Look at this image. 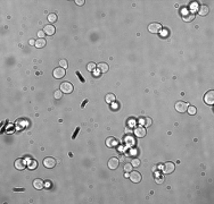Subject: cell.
<instances>
[{
  "label": "cell",
  "instance_id": "obj_32",
  "mask_svg": "<svg viewBox=\"0 0 214 204\" xmlns=\"http://www.w3.org/2000/svg\"><path fill=\"white\" fill-rule=\"evenodd\" d=\"M76 75H77V77H79V80H81V82H82V83H84V82H86V81H84V78L81 76V74L79 73V71H76Z\"/></svg>",
  "mask_w": 214,
  "mask_h": 204
},
{
  "label": "cell",
  "instance_id": "obj_7",
  "mask_svg": "<svg viewBox=\"0 0 214 204\" xmlns=\"http://www.w3.org/2000/svg\"><path fill=\"white\" fill-rule=\"evenodd\" d=\"M14 164H15V168L17 170H24L27 167V163L25 161V159H17Z\"/></svg>",
  "mask_w": 214,
  "mask_h": 204
},
{
  "label": "cell",
  "instance_id": "obj_6",
  "mask_svg": "<svg viewBox=\"0 0 214 204\" xmlns=\"http://www.w3.org/2000/svg\"><path fill=\"white\" fill-rule=\"evenodd\" d=\"M43 166L48 169H53L54 167L56 166V160L51 157H48L43 160Z\"/></svg>",
  "mask_w": 214,
  "mask_h": 204
},
{
  "label": "cell",
  "instance_id": "obj_18",
  "mask_svg": "<svg viewBox=\"0 0 214 204\" xmlns=\"http://www.w3.org/2000/svg\"><path fill=\"white\" fill-rule=\"evenodd\" d=\"M97 68H98V70L100 71V73H106V71L108 70V65L101 62V64H98V67Z\"/></svg>",
  "mask_w": 214,
  "mask_h": 204
},
{
  "label": "cell",
  "instance_id": "obj_16",
  "mask_svg": "<svg viewBox=\"0 0 214 204\" xmlns=\"http://www.w3.org/2000/svg\"><path fill=\"white\" fill-rule=\"evenodd\" d=\"M208 12H210V9H208L207 6H205V5H203V6L199 7V10H198V14L200 16H206L208 14Z\"/></svg>",
  "mask_w": 214,
  "mask_h": 204
},
{
  "label": "cell",
  "instance_id": "obj_29",
  "mask_svg": "<svg viewBox=\"0 0 214 204\" xmlns=\"http://www.w3.org/2000/svg\"><path fill=\"white\" fill-rule=\"evenodd\" d=\"M152 124H153L152 119H150V118H146V120H145V126H146V127H149Z\"/></svg>",
  "mask_w": 214,
  "mask_h": 204
},
{
  "label": "cell",
  "instance_id": "obj_17",
  "mask_svg": "<svg viewBox=\"0 0 214 204\" xmlns=\"http://www.w3.org/2000/svg\"><path fill=\"white\" fill-rule=\"evenodd\" d=\"M115 100H116V96L113 93H108L106 95V98H105V101H106L107 103H113V102H115Z\"/></svg>",
  "mask_w": 214,
  "mask_h": 204
},
{
  "label": "cell",
  "instance_id": "obj_27",
  "mask_svg": "<svg viewBox=\"0 0 214 204\" xmlns=\"http://www.w3.org/2000/svg\"><path fill=\"white\" fill-rule=\"evenodd\" d=\"M59 66H60L62 68H64V69H66V68L69 67V64H67V61H66L65 59H62V60L59 61Z\"/></svg>",
  "mask_w": 214,
  "mask_h": 204
},
{
  "label": "cell",
  "instance_id": "obj_21",
  "mask_svg": "<svg viewBox=\"0 0 214 204\" xmlns=\"http://www.w3.org/2000/svg\"><path fill=\"white\" fill-rule=\"evenodd\" d=\"M196 111H197V109L195 108V107H193V106H188V108H187V112L189 113V115L194 116L195 113H196Z\"/></svg>",
  "mask_w": 214,
  "mask_h": 204
},
{
  "label": "cell",
  "instance_id": "obj_31",
  "mask_svg": "<svg viewBox=\"0 0 214 204\" xmlns=\"http://www.w3.org/2000/svg\"><path fill=\"white\" fill-rule=\"evenodd\" d=\"M84 2H86L84 0H76L75 1V3H76L77 6H82V5H84Z\"/></svg>",
  "mask_w": 214,
  "mask_h": 204
},
{
  "label": "cell",
  "instance_id": "obj_3",
  "mask_svg": "<svg viewBox=\"0 0 214 204\" xmlns=\"http://www.w3.org/2000/svg\"><path fill=\"white\" fill-rule=\"evenodd\" d=\"M204 102L206 104H210V106H213L214 104V91H207L204 95Z\"/></svg>",
  "mask_w": 214,
  "mask_h": 204
},
{
  "label": "cell",
  "instance_id": "obj_1",
  "mask_svg": "<svg viewBox=\"0 0 214 204\" xmlns=\"http://www.w3.org/2000/svg\"><path fill=\"white\" fill-rule=\"evenodd\" d=\"M160 169H162L163 174L169 175V174H172V172L174 171L176 166H174V163H172V162H166V163H164V164H160Z\"/></svg>",
  "mask_w": 214,
  "mask_h": 204
},
{
  "label": "cell",
  "instance_id": "obj_28",
  "mask_svg": "<svg viewBox=\"0 0 214 204\" xmlns=\"http://www.w3.org/2000/svg\"><path fill=\"white\" fill-rule=\"evenodd\" d=\"M62 94H63V92L60 91V90L59 91H56L55 93H54V98L56 99V100H59V99L62 98Z\"/></svg>",
  "mask_w": 214,
  "mask_h": 204
},
{
  "label": "cell",
  "instance_id": "obj_38",
  "mask_svg": "<svg viewBox=\"0 0 214 204\" xmlns=\"http://www.w3.org/2000/svg\"><path fill=\"white\" fill-rule=\"evenodd\" d=\"M14 190H15V192H23L24 189H23V188H17V189L14 188Z\"/></svg>",
  "mask_w": 214,
  "mask_h": 204
},
{
  "label": "cell",
  "instance_id": "obj_30",
  "mask_svg": "<svg viewBox=\"0 0 214 204\" xmlns=\"http://www.w3.org/2000/svg\"><path fill=\"white\" fill-rule=\"evenodd\" d=\"M45 34H46V33L43 32V31H39V32H38L39 39H45Z\"/></svg>",
  "mask_w": 214,
  "mask_h": 204
},
{
  "label": "cell",
  "instance_id": "obj_15",
  "mask_svg": "<svg viewBox=\"0 0 214 204\" xmlns=\"http://www.w3.org/2000/svg\"><path fill=\"white\" fill-rule=\"evenodd\" d=\"M55 31H56V28H55L53 25H46L45 28H43V32H45L47 35H53L54 33H55Z\"/></svg>",
  "mask_w": 214,
  "mask_h": 204
},
{
  "label": "cell",
  "instance_id": "obj_24",
  "mask_svg": "<svg viewBox=\"0 0 214 204\" xmlns=\"http://www.w3.org/2000/svg\"><path fill=\"white\" fill-rule=\"evenodd\" d=\"M155 181L157 184H162L164 181V176H162V175H156V176H155Z\"/></svg>",
  "mask_w": 214,
  "mask_h": 204
},
{
  "label": "cell",
  "instance_id": "obj_12",
  "mask_svg": "<svg viewBox=\"0 0 214 204\" xmlns=\"http://www.w3.org/2000/svg\"><path fill=\"white\" fill-rule=\"evenodd\" d=\"M119 144V141L115 138V137H108L106 139V145L108 148H116Z\"/></svg>",
  "mask_w": 214,
  "mask_h": 204
},
{
  "label": "cell",
  "instance_id": "obj_23",
  "mask_svg": "<svg viewBox=\"0 0 214 204\" xmlns=\"http://www.w3.org/2000/svg\"><path fill=\"white\" fill-rule=\"evenodd\" d=\"M48 21L50 22V23L57 22V15L56 14H49V15H48Z\"/></svg>",
  "mask_w": 214,
  "mask_h": 204
},
{
  "label": "cell",
  "instance_id": "obj_22",
  "mask_svg": "<svg viewBox=\"0 0 214 204\" xmlns=\"http://www.w3.org/2000/svg\"><path fill=\"white\" fill-rule=\"evenodd\" d=\"M96 68H97V65H96L95 62H89V64L87 65V69L89 71H93Z\"/></svg>",
  "mask_w": 214,
  "mask_h": 204
},
{
  "label": "cell",
  "instance_id": "obj_5",
  "mask_svg": "<svg viewBox=\"0 0 214 204\" xmlns=\"http://www.w3.org/2000/svg\"><path fill=\"white\" fill-rule=\"evenodd\" d=\"M187 108H188V103L184 102V101H178L176 103V110L180 113L186 112V111H187Z\"/></svg>",
  "mask_w": 214,
  "mask_h": 204
},
{
  "label": "cell",
  "instance_id": "obj_26",
  "mask_svg": "<svg viewBox=\"0 0 214 204\" xmlns=\"http://www.w3.org/2000/svg\"><path fill=\"white\" fill-rule=\"evenodd\" d=\"M132 168H133V166H132L131 163H125L124 164V171L125 172H131L132 171Z\"/></svg>",
  "mask_w": 214,
  "mask_h": 204
},
{
  "label": "cell",
  "instance_id": "obj_10",
  "mask_svg": "<svg viewBox=\"0 0 214 204\" xmlns=\"http://www.w3.org/2000/svg\"><path fill=\"white\" fill-rule=\"evenodd\" d=\"M160 30H162V25L160 23H153L148 26V31L150 33H160Z\"/></svg>",
  "mask_w": 214,
  "mask_h": 204
},
{
  "label": "cell",
  "instance_id": "obj_19",
  "mask_svg": "<svg viewBox=\"0 0 214 204\" xmlns=\"http://www.w3.org/2000/svg\"><path fill=\"white\" fill-rule=\"evenodd\" d=\"M46 45V40L45 39H38L36 41V48H43Z\"/></svg>",
  "mask_w": 214,
  "mask_h": 204
},
{
  "label": "cell",
  "instance_id": "obj_14",
  "mask_svg": "<svg viewBox=\"0 0 214 204\" xmlns=\"http://www.w3.org/2000/svg\"><path fill=\"white\" fill-rule=\"evenodd\" d=\"M134 135L137 136V137H143L146 135V129L143 127L134 128Z\"/></svg>",
  "mask_w": 214,
  "mask_h": 204
},
{
  "label": "cell",
  "instance_id": "obj_39",
  "mask_svg": "<svg viewBox=\"0 0 214 204\" xmlns=\"http://www.w3.org/2000/svg\"><path fill=\"white\" fill-rule=\"evenodd\" d=\"M79 130H80V128L77 127V128H76V132H75L74 135H73V138H75V136H76V134H77V132H79Z\"/></svg>",
  "mask_w": 214,
  "mask_h": 204
},
{
  "label": "cell",
  "instance_id": "obj_34",
  "mask_svg": "<svg viewBox=\"0 0 214 204\" xmlns=\"http://www.w3.org/2000/svg\"><path fill=\"white\" fill-rule=\"evenodd\" d=\"M145 120H146V118H143V117L139 118V124L140 125H145Z\"/></svg>",
  "mask_w": 214,
  "mask_h": 204
},
{
  "label": "cell",
  "instance_id": "obj_40",
  "mask_svg": "<svg viewBox=\"0 0 214 204\" xmlns=\"http://www.w3.org/2000/svg\"><path fill=\"white\" fill-rule=\"evenodd\" d=\"M87 102H88V100H84V101H83V103H82V108H83V107L86 106V103H87Z\"/></svg>",
  "mask_w": 214,
  "mask_h": 204
},
{
  "label": "cell",
  "instance_id": "obj_8",
  "mask_svg": "<svg viewBox=\"0 0 214 204\" xmlns=\"http://www.w3.org/2000/svg\"><path fill=\"white\" fill-rule=\"evenodd\" d=\"M129 178H130V180L132 181V183H140V180H141V175H140V172H138V171H131L130 175H129Z\"/></svg>",
  "mask_w": 214,
  "mask_h": 204
},
{
  "label": "cell",
  "instance_id": "obj_25",
  "mask_svg": "<svg viewBox=\"0 0 214 204\" xmlns=\"http://www.w3.org/2000/svg\"><path fill=\"white\" fill-rule=\"evenodd\" d=\"M140 163H141V161H140L138 158H134V159H132V161H131V164L133 167H139Z\"/></svg>",
  "mask_w": 214,
  "mask_h": 204
},
{
  "label": "cell",
  "instance_id": "obj_13",
  "mask_svg": "<svg viewBox=\"0 0 214 204\" xmlns=\"http://www.w3.org/2000/svg\"><path fill=\"white\" fill-rule=\"evenodd\" d=\"M33 187L36 189H42L43 187H45V183H43V180L42 179H40V178H36V179H34L33 180Z\"/></svg>",
  "mask_w": 214,
  "mask_h": 204
},
{
  "label": "cell",
  "instance_id": "obj_9",
  "mask_svg": "<svg viewBox=\"0 0 214 204\" xmlns=\"http://www.w3.org/2000/svg\"><path fill=\"white\" fill-rule=\"evenodd\" d=\"M53 75L55 78H63L65 76V69L62 67H58V68H55L53 71Z\"/></svg>",
  "mask_w": 214,
  "mask_h": 204
},
{
  "label": "cell",
  "instance_id": "obj_37",
  "mask_svg": "<svg viewBox=\"0 0 214 204\" xmlns=\"http://www.w3.org/2000/svg\"><path fill=\"white\" fill-rule=\"evenodd\" d=\"M29 43H30L31 45H33V44H36V41H34V40H30V41H29Z\"/></svg>",
  "mask_w": 214,
  "mask_h": 204
},
{
  "label": "cell",
  "instance_id": "obj_35",
  "mask_svg": "<svg viewBox=\"0 0 214 204\" xmlns=\"http://www.w3.org/2000/svg\"><path fill=\"white\" fill-rule=\"evenodd\" d=\"M51 186V183L49 180H47V181H45V187H50Z\"/></svg>",
  "mask_w": 214,
  "mask_h": 204
},
{
  "label": "cell",
  "instance_id": "obj_4",
  "mask_svg": "<svg viewBox=\"0 0 214 204\" xmlns=\"http://www.w3.org/2000/svg\"><path fill=\"white\" fill-rule=\"evenodd\" d=\"M60 91L65 94H70V93L73 92V85L70 82H64V83L60 84Z\"/></svg>",
  "mask_w": 214,
  "mask_h": 204
},
{
  "label": "cell",
  "instance_id": "obj_36",
  "mask_svg": "<svg viewBox=\"0 0 214 204\" xmlns=\"http://www.w3.org/2000/svg\"><path fill=\"white\" fill-rule=\"evenodd\" d=\"M99 73H100V71H99V70H98V71H95V70H93V76H95V77L99 76Z\"/></svg>",
  "mask_w": 214,
  "mask_h": 204
},
{
  "label": "cell",
  "instance_id": "obj_2",
  "mask_svg": "<svg viewBox=\"0 0 214 204\" xmlns=\"http://www.w3.org/2000/svg\"><path fill=\"white\" fill-rule=\"evenodd\" d=\"M181 16H182V19H183L184 22H191V21H194V18H195V14H194L193 12H190V10H187V9H183V10H182Z\"/></svg>",
  "mask_w": 214,
  "mask_h": 204
},
{
  "label": "cell",
  "instance_id": "obj_20",
  "mask_svg": "<svg viewBox=\"0 0 214 204\" xmlns=\"http://www.w3.org/2000/svg\"><path fill=\"white\" fill-rule=\"evenodd\" d=\"M27 167L31 169V170H33V169H36V167H38V162H36V160H30V163L27 164Z\"/></svg>",
  "mask_w": 214,
  "mask_h": 204
},
{
  "label": "cell",
  "instance_id": "obj_11",
  "mask_svg": "<svg viewBox=\"0 0 214 204\" xmlns=\"http://www.w3.org/2000/svg\"><path fill=\"white\" fill-rule=\"evenodd\" d=\"M119 163H120V161L117 158H112V159L108 160V168L112 169V170H115L119 167Z\"/></svg>",
  "mask_w": 214,
  "mask_h": 204
},
{
  "label": "cell",
  "instance_id": "obj_33",
  "mask_svg": "<svg viewBox=\"0 0 214 204\" xmlns=\"http://www.w3.org/2000/svg\"><path fill=\"white\" fill-rule=\"evenodd\" d=\"M113 103H114V102H113ZM119 108H120V104L119 103H114L113 106H112V109H113V110H117Z\"/></svg>",
  "mask_w": 214,
  "mask_h": 204
}]
</instances>
